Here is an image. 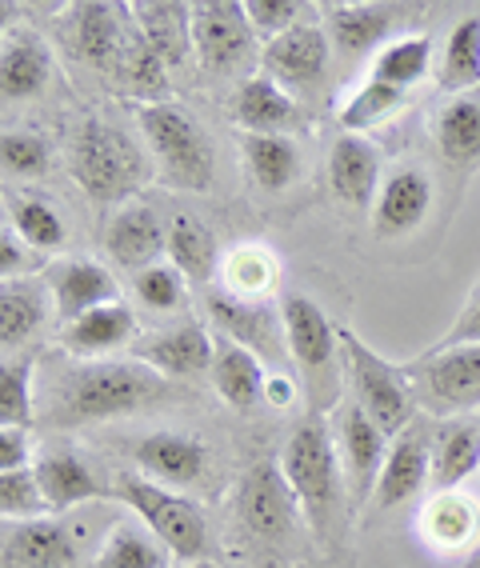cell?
Masks as SVG:
<instances>
[{
    "instance_id": "cell-1",
    "label": "cell",
    "mask_w": 480,
    "mask_h": 568,
    "mask_svg": "<svg viewBox=\"0 0 480 568\" xmlns=\"http://www.w3.org/2000/svg\"><path fill=\"white\" fill-rule=\"evenodd\" d=\"M173 396V381L144 361H89L72 368L57 388V425H101L113 416L141 413Z\"/></svg>"
},
{
    "instance_id": "cell-2",
    "label": "cell",
    "mask_w": 480,
    "mask_h": 568,
    "mask_svg": "<svg viewBox=\"0 0 480 568\" xmlns=\"http://www.w3.org/2000/svg\"><path fill=\"white\" fill-rule=\"evenodd\" d=\"M72 176L89 193V201L124 204L141 184H149L153 164L124 129L89 116L72 136Z\"/></svg>"
},
{
    "instance_id": "cell-3",
    "label": "cell",
    "mask_w": 480,
    "mask_h": 568,
    "mask_svg": "<svg viewBox=\"0 0 480 568\" xmlns=\"http://www.w3.org/2000/svg\"><path fill=\"white\" fill-rule=\"evenodd\" d=\"M141 132L144 144L153 153L156 176L168 189L184 193H208L216 176V149L213 136L201 129L193 112L181 104H144L141 109Z\"/></svg>"
},
{
    "instance_id": "cell-4",
    "label": "cell",
    "mask_w": 480,
    "mask_h": 568,
    "mask_svg": "<svg viewBox=\"0 0 480 568\" xmlns=\"http://www.w3.org/2000/svg\"><path fill=\"white\" fill-rule=\"evenodd\" d=\"M280 473H285L288 488H293V497H297L308 525L325 528L340 493L337 445H333L325 416H308V420H300L293 428V437L285 440V453H280Z\"/></svg>"
},
{
    "instance_id": "cell-5",
    "label": "cell",
    "mask_w": 480,
    "mask_h": 568,
    "mask_svg": "<svg viewBox=\"0 0 480 568\" xmlns=\"http://www.w3.org/2000/svg\"><path fill=\"white\" fill-rule=\"evenodd\" d=\"M116 497L133 508L141 525L161 540L176 560H205L208 552V520L201 505L181 497L176 488H164L141 473H124L116 480Z\"/></svg>"
},
{
    "instance_id": "cell-6",
    "label": "cell",
    "mask_w": 480,
    "mask_h": 568,
    "mask_svg": "<svg viewBox=\"0 0 480 568\" xmlns=\"http://www.w3.org/2000/svg\"><path fill=\"white\" fill-rule=\"evenodd\" d=\"M340 353H345L348 381H353V400L365 408L372 420L380 425L385 437H400L405 428H412V416H417V396L409 388V376L405 368H392L380 353L360 341L357 333L340 328Z\"/></svg>"
},
{
    "instance_id": "cell-7",
    "label": "cell",
    "mask_w": 480,
    "mask_h": 568,
    "mask_svg": "<svg viewBox=\"0 0 480 568\" xmlns=\"http://www.w3.org/2000/svg\"><path fill=\"white\" fill-rule=\"evenodd\" d=\"M409 388L417 408L432 416H464L480 408V345L429 348L409 368Z\"/></svg>"
},
{
    "instance_id": "cell-8",
    "label": "cell",
    "mask_w": 480,
    "mask_h": 568,
    "mask_svg": "<svg viewBox=\"0 0 480 568\" xmlns=\"http://www.w3.org/2000/svg\"><path fill=\"white\" fill-rule=\"evenodd\" d=\"M256 32L245 17V4L208 0L193 4V57L205 72H236L253 61Z\"/></svg>"
},
{
    "instance_id": "cell-9",
    "label": "cell",
    "mask_w": 480,
    "mask_h": 568,
    "mask_svg": "<svg viewBox=\"0 0 480 568\" xmlns=\"http://www.w3.org/2000/svg\"><path fill=\"white\" fill-rule=\"evenodd\" d=\"M328 61H333V41H328L325 24L317 21H305L297 29L280 32L276 41H268L261 49V69L280 89H313V84H320L328 72Z\"/></svg>"
},
{
    "instance_id": "cell-10",
    "label": "cell",
    "mask_w": 480,
    "mask_h": 568,
    "mask_svg": "<svg viewBox=\"0 0 480 568\" xmlns=\"http://www.w3.org/2000/svg\"><path fill=\"white\" fill-rule=\"evenodd\" d=\"M236 513L248 525V532L261 540H285L293 532L300 505L293 497L280 465L261 460V465L248 468V477L236 488Z\"/></svg>"
},
{
    "instance_id": "cell-11",
    "label": "cell",
    "mask_w": 480,
    "mask_h": 568,
    "mask_svg": "<svg viewBox=\"0 0 480 568\" xmlns=\"http://www.w3.org/2000/svg\"><path fill=\"white\" fill-rule=\"evenodd\" d=\"M0 568H81V548L57 517L12 520L0 540Z\"/></svg>"
},
{
    "instance_id": "cell-12",
    "label": "cell",
    "mask_w": 480,
    "mask_h": 568,
    "mask_svg": "<svg viewBox=\"0 0 480 568\" xmlns=\"http://www.w3.org/2000/svg\"><path fill=\"white\" fill-rule=\"evenodd\" d=\"M280 333H285V345L293 353L305 373H328L333 361H337L340 333L328 325L325 308L305 293H288L280 301Z\"/></svg>"
},
{
    "instance_id": "cell-13",
    "label": "cell",
    "mask_w": 480,
    "mask_h": 568,
    "mask_svg": "<svg viewBox=\"0 0 480 568\" xmlns=\"http://www.w3.org/2000/svg\"><path fill=\"white\" fill-rule=\"evenodd\" d=\"M44 284H49L52 305H57V313L64 321H76V316L92 313V308L121 301V284H116L113 268H104L101 261H89V256L49 264Z\"/></svg>"
},
{
    "instance_id": "cell-14",
    "label": "cell",
    "mask_w": 480,
    "mask_h": 568,
    "mask_svg": "<svg viewBox=\"0 0 480 568\" xmlns=\"http://www.w3.org/2000/svg\"><path fill=\"white\" fill-rule=\"evenodd\" d=\"M337 437H340V457H345L353 497L368 500V493H377L380 468H385V457H389V437L380 433V425L357 400H345V408H340Z\"/></svg>"
},
{
    "instance_id": "cell-15",
    "label": "cell",
    "mask_w": 480,
    "mask_h": 568,
    "mask_svg": "<svg viewBox=\"0 0 480 568\" xmlns=\"http://www.w3.org/2000/svg\"><path fill=\"white\" fill-rule=\"evenodd\" d=\"M432 209V181L425 169L417 164H400L385 176L377 193V204H372V229L377 236L392 241V236H409L412 229L425 224Z\"/></svg>"
},
{
    "instance_id": "cell-16",
    "label": "cell",
    "mask_w": 480,
    "mask_h": 568,
    "mask_svg": "<svg viewBox=\"0 0 480 568\" xmlns=\"http://www.w3.org/2000/svg\"><path fill=\"white\" fill-rule=\"evenodd\" d=\"M141 477L156 480L164 488H188L208 468V448L188 433H149L129 448Z\"/></svg>"
},
{
    "instance_id": "cell-17",
    "label": "cell",
    "mask_w": 480,
    "mask_h": 568,
    "mask_svg": "<svg viewBox=\"0 0 480 568\" xmlns=\"http://www.w3.org/2000/svg\"><path fill=\"white\" fill-rule=\"evenodd\" d=\"M328 184H333V196L348 209H368L377 204V193L385 176H380V153L377 144L357 132H345L337 136L333 153H328Z\"/></svg>"
},
{
    "instance_id": "cell-18",
    "label": "cell",
    "mask_w": 480,
    "mask_h": 568,
    "mask_svg": "<svg viewBox=\"0 0 480 568\" xmlns=\"http://www.w3.org/2000/svg\"><path fill=\"white\" fill-rule=\"evenodd\" d=\"M136 361H144L149 368H156L168 381H188V376L213 373L216 361V336L205 325H181L168 328V333L149 336L141 348H136Z\"/></svg>"
},
{
    "instance_id": "cell-19",
    "label": "cell",
    "mask_w": 480,
    "mask_h": 568,
    "mask_svg": "<svg viewBox=\"0 0 480 568\" xmlns=\"http://www.w3.org/2000/svg\"><path fill=\"white\" fill-rule=\"evenodd\" d=\"M429 477H432V445H429V437L412 425V428H405L400 437H392L389 457H385V468H380L377 493H372V505L397 508L400 500L417 497L420 488L429 485Z\"/></svg>"
},
{
    "instance_id": "cell-20",
    "label": "cell",
    "mask_w": 480,
    "mask_h": 568,
    "mask_svg": "<svg viewBox=\"0 0 480 568\" xmlns=\"http://www.w3.org/2000/svg\"><path fill=\"white\" fill-rule=\"evenodd\" d=\"M104 248L121 268H153L156 256L168 253V229L161 224L156 209L149 204H124L104 229Z\"/></svg>"
},
{
    "instance_id": "cell-21",
    "label": "cell",
    "mask_w": 480,
    "mask_h": 568,
    "mask_svg": "<svg viewBox=\"0 0 480 568\" xmlns=\"http://www.w3.org/2000/svg\"><path fill=\"white\" fill-rule=\"evenodd\" d=\"M233 124L253 136H288L300 124V104L288 89L268 77H248L233 97Z\"/></svg>"
},
{
    "instance_id": "cell-22",
    "label": "cell",
    "mask_w": 480,
    "mask_h": 568,
    "mask_svg": "<svg viewBox=\"0 0 480 568\" xmlns=\"http://www.w3.org/2000/svg\"><path fill=\"white\" fill-rule=\"evenodd\" d=\"M136 336V313L124 301L101 305L92 313L69 321L61 333V348L76 361H109L116 348L133 345Z\"/></svg>"
},
{
    "instance_id": "cell-23",
    "label": "cell",
    "mask_w": 480,
    "mask_h": 568,
    "mask_svg": "<svg viewBox=\"0 0 480 568\" xmlns=\"http://www.w3.org/2000/svg\"><path fill=\"white\" fill-rule=\"evenodd\" d=\"M121 32V9L113 4H101V0H89V4H76L69 12V44L72 52L81 57L84 64H92L96 72H113L116 61L124 52Z\"/></svg>"
},
{
    "instance_id": "cell-24",
    "label": "cell",
    "mask_w": 480,
    "mask_h": 568,
    "mask_svg": "<svg viewBox=\"0 0 480 568\" xmlns=\"http://www.w3.org/2000/svg\"><path fill=\"white\" fill-rule=\"evenodd\" d=\"M52 77V52L32 29L4 32L0 44V92L4 101H29L49 84Z\"/></svg>"
},
{
    "instance_id": "cell-25",
    "label": "cell",
    "mask_w": 480,
    "mask_h": 568,
    "mask_svg": "<svg viewBox=\"0 0 480 568\" xmlns=\"http://www.w3.org/2000/svg\"><path fill=\"white\" fill-rule=\"evenodd\" d=\"M136 17V32L161 52L168 69H184L193 57V4L184 0H144L129 9Z\"/></svg>"
},
{
    "instance_id": "cell-26",
    "label": "cell",
    "mask_w": 480,
    "mask_h": 568,
    "mask_svg": "<svg viewBox=\"0 0 480 568\" xmlns=\"http://www.w3.org/2000/svg\"><path fill=\"white\" fill-rule=\"evenodd\" d=\"M32 468H37V477H41L44 500H49L52 517H61V513H69V508L84 505V500H96L104 493L96 473L89 468V460H84L81 453H72V448L44 453Z\"/></svg>"
},
{
    "instance_id": "cell-27",
    "label": "cell",
    "mask_w": 480,
    "mask_h": 568,
    "mask_svg": "<svg viewBox=\"0 0 480 568\" xmlns=\"http://www.w3.org/2000/svg\"><path fill=\"white\" fill-rule=\"evenodd\" d=\"M205 308L208 316L216 321L221 336L236 341V345L253 348V353H268L276 341V313L280 308H268V305H256V301H241V296L225 293V288H213L205 296Z\"/></svg>"
},
{
    "instance_id": "cell-28",
    "label": "cell",
    "mask_w": 480,
    "mask_h": 568,
    "mask_svg": "<svg viewBox=\"0 0 480 568\" xmlns=\"http://www.w3.org/2000/svg\"><path fill=\"white\" fill-rule=\"evenodd\" d=\"M265 365L253 348L236 345L228 336H216V361H213V388L221 393V400H228L233 408L248 413L256 408V400L265 396Z\"/></svg>"
},
{
    "instance_id": "cell-29",
    "label": "cell",
    "mask_w": 480,
    "mask_h": 568,
    "mask_svg": "<svg viewBox=\"0 0 480 568\" xmlns=\"http://www.w3.org/2000/svg\"><path fill=\"white\" fill-rule=\"evenodd\" d=\"M480 468V425L477 420H449L432 445V488L457 493Z\"/></svg>"
},
{
    "instance_id": "cell-30",
    "label": "cell",
    "mask_w": 480,
    "mask_h": 568,
    "mask_svg": "<svg viewBox=\"0 0 480 568\" xmlns=\"http://www.w3.org/2000/svg\"><path fill=\"white\" fill-rule=\"evenodd\" d=\"M49 316V284L17 276L0 284V341L4 345H24L29 336L41 333Z\"/></svg>"
},
{
    "instance_id": "cell-31",
    "label": "cell",
    "mask_w": 480,
    "mask_h": 568,
    "mask_svg": "<svg viewBox=\"0 0 480 568\" xmlns=\"http://www.w3.org/2000/svg\"><path fill=\"white\" fill-rule=\"evenodd\" d=\"M328 41L345 57H365L377 49L392 29V12L380 4H328ZM385 49V44H380Z\"/></svg>"
},
{
    "instance_id": "cell-32",
    "label": "cell",
    "mask_w": 480,
    "mask_h": 568,
    "mask_svg": "<svg viewBox=\"0 0 480 568\" xmlns=\"http://www.w3.org/2000/svg\"><path fill=\"white\" fill-rule=\"evenodd\" d=\"M241 153H245L248 176L265 193H285L288 184L300 176V153L293 136H253V132H241Z\"/></svg>"
},
{
    "instance_id": "cell-33",
    "label": "cell",
    "mask_w": 480,
    "mask_h": 568,
    "mask_svg": "<svg viewBox=\"0 0 480 568\" xmlns=\"http://www.w3.org/2000/svg\"><path fill=\"white\" fill-rule=\"evenodd\" d=\"M113 72L116 81H121V89L141 101V109L144 104H164V97H168V72L173 69L161 61V52L144 41L141 32L124 41V52Z\"/></svg>"
},
{
    "instance_id": "cell-34",
    "label": "cell",
    "mask_w": 480,
    "mask_h": 568,
    "mask_svg": "<svg viewBox=\"0 0 480 568\" xmlns=\"http://www.w3.org/2000/svg\"><path fill=\"white\" fill-rule=\"evenodd\" d=\"M168 264L184 281H208L216 273V236L201 216H173V224H168Z\"/></svg>"
},
{
    "instance_id": "cell-35",
    "label": "cell",
    "mask_w": 480,
    "mask_h": 568,
    "mask_svg": "<svg viewBox=\"0 0 480 568\" xmlns=\"http://www.w3.org/2000/svg\"><path fill=\"white\" fill-rule=\"evenodd\" d=\"M440 156L449 164H477L480 161V101L477 97H452L432 121Z\"/></svg>"
},
{
    "instance_id": "cell-36",
    "label": "cell",
    "mask_w": 480,
    "mask_h": 568,
    "mask_svg": "<svg viewBox=\"0 0 480 568\" xmlns=\"http://www.w3.org/2000/svg\"><path fill=\"white\" fill-rule=\"evenodd\" d=\"M477 505H472L464 493H437V497L425 505L420 513V528H425V540L445 552L452 548H464L472 537H477Z\"/></svg>"
},
{
    "instance_id": "cell-37",
    "label": "cell",
    "mask_w": 480,
    "mask_h": 568,
    "mask_svg": "<svg viewBox=\"0 0 480 568\" xmlns=\"http://www.w3.org/2000/svg\"><path fill=\"white\" fill-rule=\"evenodd\" d=\"M480 84V17H464L452 24L445 57H440V89L469 97Z\"/></svg>"
},
{
    "instance_id": "cell-38",
    "label": "cell",
    "mask_w": 480,
    "mask_h": 568,
    "mask_svg": "<svg viewBox=\"0 0 480 568\" xmlns=\"http://www.w3.org/2000/svg\"><path fill=\"white\" fill-rule=\"evenodd\" d=\"M432 69V41L425 32H412V37H400V41H389L377 52L372 61V81L392 84V89L409 92L412 84H420Z\"/></svg>"
},
{
    "instance_id": "cell-39",
    "label": "cell",
    "mask_w": 480,
    "mask_h": 568,
    "mask_svg": "<svg viewBox=\"0 0 480 568\" xmlns=\"http://www.w3.org/2000/svg\"><path fill=\"white\" fill-rule=\"evenodd\" d=\"M168 560H173V552L153 532H144V525H116L104 537L92 568H173Z\"/></svg>"
},
{
    "instance_id": "cell-40",
    "label": "cell",
    "mask_w": 480,
    "mask_h": 568,
    "mask_svg": "<svg viewBox=\"0 0 480 568\" xmlns=\"http://www.w3.org/2000/svg\"><path fill=\"white\" fill-rule=\"evenodd\" d=\"M276 281H280V264L261 244H245L225 261V293L241 296V301L265 305V296L276 288Z\"/></svg>"
},
{
    "instance_id": "cell-41",
    "label": "cell",
    "mask_w": 480,
    "mask_h": 568,
    "mask_svg": "<svg viewBox=\"0 0 480 568\" xmlns=\"http://www.w3.org/2000/svg\"><path fill=\"white\" fill-rule=\"evenodd\" d=\"M405 104H409V92L392 89V84H380V81H372V77H368V81L360 84V89L353 92L345 104H340L337 121L345 124V132H357V136H365L368 129H377V124H385L389 116H397Z\"/></svg>"
},
{
    "instance_id": "cell-42",
    "label": "cell",
    "mask_w": 480,
    "mask_h": 568,
    "mask_svg": "<svg viewBox=\"0 0 480 568\" xmlns=\"http://www.w3.org/2000/svg\"><path fill=\"white\" fill-rule=\"evenodd\" d=\"M9 224L32 253H57L64 244L61 213L49 201H41V196H17V201H9Z\"/></svg>"
},
{
    "instance_id": "cell-43",
    "label": "cell",
    "mask_w": 480,
    "mask_h": 568,
    "mask_svg": "<svg viewBox=\"0 0 480 568\" xmlns=\"http://www.w3.org/2000/svg\"><path fill=\"white\" fill-rule=\"evenodd\" d=\"M0 513H4V525H12V520L52 517L37 468H12V473H0Z\"/></svg>"
},
{
    "instance_id": "cell-44",
    "label": "cell",
    "mask_w": 480,
    "mask_h": 568,
    "mask_svg": "<svg viewBox=\"0 0 480 568\" xmlns=\"http://www.w3.org/2000/svg\"><path fill=\"white\" fill-rule=\"evenodd\" d=\"M32 420V365L17 361V365L0 368V425L4 428H29Z\"/></svg>"
},
{
    "instance_id": "cell-45",
    "label": "cell",
    "mask_w": 480,
    "mask_h": 568,
    "mask_svg": "<svg viewBox=\"0 0 480 568\" xmlns=\"http://www.w3.org/2000/svg\"><path fill=\"white\" fill-rule=\"evenodd\" d=\"M133 293L141 305L156 308V313H173V308L184 305V296H188V281L176 273L173 264H153V268L136 273Z\"/></svg>"
},
{
    "instance_id": "cell-46",
    "label": "cell",
    "mask_w": 480,
    "mask_h": 568,
    "mask_svg": "<svg viewBox=\"0 0 480 568\" xmlns=\"http://www.w3.org/2000/svg\"><path fill=\"white\" fill-rule=\"evenodd\" d=\"M0 164H4L9 176L37 181V176L49 173V144H44L37 132H4V141H0Z\"/></svg>"
},
{
    "instance_id": "cell-47",
    "label": "cell",
    "mask_w": 480,
    "mask_h": 568,
    "mask_svg": "<svg viewBox=\"0 0 480 568\" xmlns=\"http://www.w3.org/2000/svg\"><path fill=\"white\" fill-rule=\"evenodd\" d=\"M245 17L256 37H265V44H268V41H276L280 32L305 24V4H300V0H245Z\"/></svg>"
},
{
    "instance_id": "cell-48",
    "label": "cell",
    "mask_w": 480,
    "mask_h": 568,
    "mask_svg": "<svg viewBox=\"0 0 480 568\" xmlns=\"http://www.w3.org/2000/svg\"><path fill=\"white\" fill-rule=\"evenodd\" d=\"M457 345H480V288L472 293V301L464 305V313L457 316V325L440 336L432 348H457Z\"/></svg>"
},
{
    "instance_id": "cell-49",
    "label": "cell",
    "mask_w": 480,
    "mask_h": 568,
    "mask_svg": "<svg viewBox=\"0 0 480 568\" xmlns=\"http://www.w3.org/2000/svg\"><path fill=\"white\" fill-rule=\"evenodd\" d=\"M0 268H4V281H17L29 268V244L17 236L12 224H4V233H0Z\"/></svg>"
},
{
    "instance_id": "cell-50",
    "label": "cell",
    "mask_w": 480,
    "mask_h": 568,
    "mask_svg": "<svg viewBox=\"0 0 480 568\" xmlns=\"http://www.w3.org/2000/svg\"><path fill=\"white\" fill-rule=\"evenodd\" d=\"M29 468V428H0V473Z\"/></svg>"
},
{
    "instance_id": "cell-51",
    "label": "cell",
    "mask_w": 480,
    "mask_h": 568,
    "mask_svg": "<svg viewBox=\"0 0 480 568\" xmlns=\"http://www.w3.org/2000/svg\"><path fill=\"white\" fill-rule=\"evenodd\" d=\"M265 396L273 400L276 408H288V405H293V396H297V385H293L288 376L273 373V376H268V385H265Z\"/></svg>"
},
{
    "instance_id": "cell-52",
    "label": "cell",
    "mask_w": 480,
    "mask_h": 568,
    "mask_svg": "<svg viewBox=\"0 0 480 568\" xmlns=\"http://www.w3.org/2000/svg\"><path fill=\"white\" fill-rule=\"evenodd\" d=\"M464 568H480V540L472 545V552H469V560H464Z\"/></svg>"
},
{
    "instance_id": "cell-53",
    "label": "cell",
    "mask_w": 480,
    "mask_h": 568,
    "mask_svg": "<svg viewBox=\"0 0 480 568\" xmlns=\"http://www.w3.org/2000/svg\"><path fill=\"white\" fill-rule=\"evenodd\" d=\"M188 568H221V565H213V560H196V565H188Z\"/></svg>"
}]
</instances>
